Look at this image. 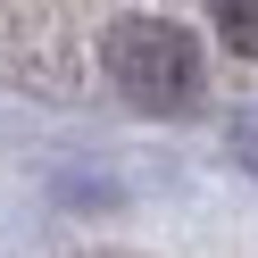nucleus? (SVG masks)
<instances>
[{
  "mask_svg": "<svg viewBox=\"0 0 258 258\" xmlns=\"http://www.w3.org/2000/svg\"><path fill=\"white\" fill-rule=\"evenodd\" d=\"M100 58H108V84H117L134 108H150V117H175V108L200 100V42H191L183 25H167V17L108 25Z\"/></svg>",
  "mask_w": 258,
  "mask_h": 258,
  "instance_id": "f257e3e1",
  "label": "nucleus"
},
{
  "mask_svg": "<svg viewBox=\"0 0 258 258\" xmlns=\"http://www.w3.org/2000/svg\"><path fill=\"white\" fill-rule=\"evenodd\" d=\"M208 17H217V42L233 58H258V0H208Z\"/></svg>",
  "mask_w": 258,
  "mask_h": 258,
  "instance_id": "f03ea898",
  "label": "nucleus"
}]
</instances>
